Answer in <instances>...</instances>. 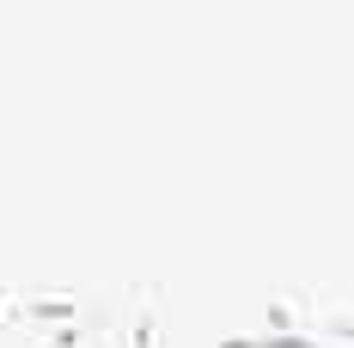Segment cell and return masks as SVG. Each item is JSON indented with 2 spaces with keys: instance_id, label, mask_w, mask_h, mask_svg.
Masks as SVG:
<instances>
[{
  "instance_id": "1",
  "label": "cell",
  "mask_w": 354,
  "mask_h": 348,
  "mask_svg": "<svg viewBox=\"0 0 354 348\" xmlns=\"http://www.w3.org/2000/svg\"><path fill=\"white\" fill-rule=\"evenodd\" d=\"M269 348H354V330H342V336H306V342H269Z\"/></svg>"
}]
</instances>
